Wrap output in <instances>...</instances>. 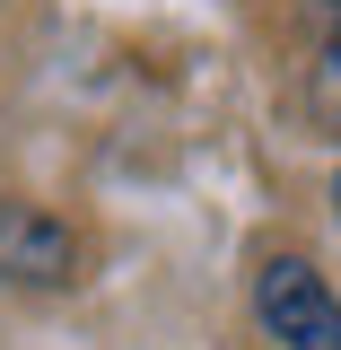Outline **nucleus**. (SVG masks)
I'll return each instance as SVG.
<instances>
[{
    "instance_id": "obj_1",
    "label": "nucleus",
    "mask_w": 341,
    "mask_h": 350,
    "mask_svg": "<svg viewBox=\"0 0 341 350\" xmlns=\"http://www.w3.org/2000/svg\"><path fill=\"white\" fill-rule=\"evenodd\" d=\"M254 306H262V324H271L280 350H341V298L324 289V271L306 254H271L262 262Z\"/></svg>"
},
{
    "instance_id": "obj_2",
    "label": "nucleus",
    "mask_w": 341,
    "mask_h": 350,
    "mask_svg": "<svg viewBox=\"0 0 341 350\" xmlns=\"http://www.w3.org/2000/svg\"><path fill=\"white\" fill-rule=\"evenodd\" d=\"M79 271V237L36 202H0V280H27V289H62Z\"/></svg>"
},
{
    "instance_id": "obj_3",
    "label": "nucleus",
    "mask_w": 341,
    "mask_h": 350,
    "mask_svg": "<svg viewBox=\"0 0 341 350\" xmlns=\"http://www.w3.org/2000/svg\"><path fill=\"white\" fill-rule=\"evenodd\" d=\"M333 219H341V175H333Z\"/></svg>"
}]
</instances>
